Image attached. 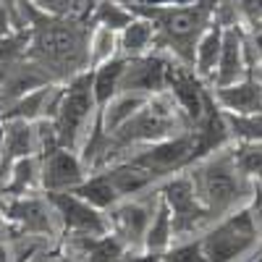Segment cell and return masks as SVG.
I'll use <instances>...</instances> for the list:
<instances>
[{"instance_id":"cell-28","label":"cell","mask_w":262,"mask_h":262,"mask_svg":"<svg viewBox=\"0 0 262 262\" xmlns=\"http://www.w3.org/2000/svg\"><path fill=\"white\" fill-rule=\"evenodd\" d=\"M29 50V32H13L8 37H0V66L24 58Z\"/></svg>"},{"instance_id":"cell-13","label":"cell","mask_w":262,"mask_h":262,"mask_svg":"<svg viewBox=\"0 0 262 262\" xmlns=\"http://www.w3.org/2000/svg\"><path fill=\"white\" fill-rule=\"evenodd\" d=\"M66 84H45V86H37V90L27 92L24 97H18L8 105L0 107V118L3 121H53L60 97H63Z\"/></svg>"},{"instance_id":"cell-10","label":"cell","mask_w":262,"mask_h":262,"mask_svg":"<svg viewBox=\"0 0 262 262\" xmlns=\"http://www.w3.org/2000/svg\"><path fill=\"white\" fill-rule=\"evenodd\" d=\"M48 200L58 215L60 223V238L66 236H105L111 233L107 226V215L84 202L74 191H60V194H48Z\"/></svg>"},{"instance_id":"cell-24","label":"cell","mask_w":262,"mask_h":262,"mask_svg":"<svg viewBox=\"0 0 262 262\" xmlns=\"http://www.w3.org/2000/svg\"><path fill=\"white\" fill-rule=\"evenodd\" d=\"M144 102H147V97H142V95L118 92V95L100 111V123H102V128H105V134H113V131H118Z\"/></svg>"},{"instance_id":"cell-11","label":"cell","mask_w":262,"mask_h":262,"mask_svg":"<svg viewBox=\"0 0 262 262\" xmlns=\"http://www.w3.org/2000/svg\"><path fill=\"white\" fill-rule=\"evenodd\" d=\"M170 60L173 58L160 53V50H152L147 55L126 60L118 92H131V95H142V97H152V95L168 92Z\"/></svg>"},{"instance_id":"cell-36","label":"cell","mask_w":262,"mask_h":262,"mask_svg":"<svg viewBox=\"0 0 262 262\" xmlns=\"http://www.w3.org/2000/svg\"><path fill=\"white\" fill-rule=\"evenodd\" d=\"M3 139H6V121L0 118V149H3Z\"/></svg>"},{"instance_id":"cell-32","label":"cell","mask_w":262,"mask_h":262,"mask_svg":"<svg viewBox=\"0 0 262 262\" xmlns=\"http://www.w3.org/2000/svg\"><path fill=\"white\" fill-rule=\"evenodd\" d=\"M18 29V18H16V3H6L0 0V37H8Z\"/></svg>"},{"instance_id":"cell-20","label":"cell","mask_w":262,"mask_h":262,"mask_svg":"<svg viewBox=\"0 0 262 262\" xmlns=\"http://www.w3.org/2000/svg\"><path fill=\"white\" fill-rule=\"evenodd\" d=\"M221 48H223V27H217V24H212L200 37V42H196V48H194V63H191V69H194V74L200 76L207 86H210V79L215 74L217 58H221Z\"/></svg>"},{"instance_id":"cell-39","label":"cell","mask_w":262,"mask_h":262,"mask_svg":"<svg viewBox=\"0 0 262 262\" xmlns=\"http://www.w3.org/2000/svg\"><path fill=\"white\" fill-rule=\"evenodd\" d=\"M259 74H262V60H259Z\"/></svg>"},{"instance_id":"cell-12","label":"cell","mask_w":262,"mask_h":262,"mask_svg":"<svg viewBox=\"0 0 262 262\" xmlns=\"http://www.w3.org/2000/svg\"><path fill=\"white\" fill-rule=\"evenodd\" d=\"M37 158H39V186L45 194L76 191L84 184V179L90 176L79 152H71L66 147H55Z\"/></svg>"},{"instance_id":"cell-38","label":"cell","mask_w":262,"mask_h":262,"mask_svg":"<svg viewBox=\"0 0 262 262\" xmlns=\"http://www.w3.org/2000/svg\"><path fill=\"white\" fill-rule=\"evenodd\" d=\"M254 27H257V29H262V18H259V21H257V24H254Z\"/></svg>"},{"instance_id":"cell-29","label":"cell","mask_w":262,"mask_h":262,"mask_svg":"<svg viewBox=\"0 0 262 262\" xmlns=\"http://www.w3.org/2000/svg\"><path fill=\"white\" fill-rule=\"evenodd\" d=\"M27 3L50 16H84V0H27Z\"/></svg>"},{"instance_id":"cell-7","label":"cell","mask_w":262,"mask_h":262,"mask_svg":"<svg viewBox=\"0 0 262 262\" xmlns=\"http://www.w3.org/2000/svg\"><path fill=\"white\" fill-rule=\"evenodd\" d=\"M158 194L168 205L170 217H173V244L194 242V238H200L215 223V217L202 207L200 200H196L194 184L186 176V170L173 173V176H168L165 181H160Z\"/></svg>"},{"instance_id":"cell-27","label":"cell","mask_w":262,"mask_h":262,"mask_svg":"<svg viewBox=\"0 0 262 262\" xmlns=\"http://www.w3.org/2000/svg\"><path fill=\"white\" fill-rule=\"evenodd\" d=\"M118 58V34L105 27H90V71Z\"/></svg>"},{"instance_id":"cell-8","label":"cell","mask_w":262,"mask_h":262,"mask_svg":"<svg viewBox=\"0 0 262 262\" xmlns=\"http://www.w3.org/2000/svg\"><path fill=\"white\" fill-rule=\"evenodd\" d=\"M0 212L11 223V236L60 242V223L45 191L27 196H0Z\"/></svg>"},{"instance_id":"cell-22","label":"cell","mask_w":262,"mask_h":262,"mask_svg":"<svg viewBox=\"0 0 262 262\" xmlns=\"http://www.w3.org/2000/svg\"><path fill=\"white\" fill-rule=\"evenodd\" d=\"M84 18L90 21V27H105V29L118 34L137 18V13L126 3H121V0H97V3H92V8L84 13Z\"/></svg>"},{"instance_id":"cell-37","label":"cell","mask_w":262,"mask_h":262,"mask_svg":"<svg viewBox=\"0 0 262 262\" xmlns=\"http://www.w3.org/2000/svg\"><path fill=\"white\" fill-rule=\"evenodd\" d=\"M92 3H97V0H84V13H86V11L92 8Z\"/></svg>"},{"instance_id":"cell-14","label":"cell","mask_w":262,"mask_h":262,"mask_svg":"<svg viewBox=\"0 0 262 262\" xmlns=\"http://www.w3.org/2000/svg\"><path fill=\"white\" fill-rule=\"evenodd\" d=\"M215 105L231 116H259L262 113V74L249 71L242 81L210 90Z\"/></svg>"},{"instance_id":"cell-3","label":"cell","mask_w":262,"mask_h":262,"mask_svg":"<svg viewBox=\"0 0 262 262\" xmlns=\"http://www.w3.org/2000/svg\"><path fill=\"white\" fill-rule=\"evenodd\" d=\"M137 16H144L155 27V50L170 55L184 66L194 63V48L200 37L215 24L217 0H202L194 6H165L152 0L126 3Z\"/></svg>"},{"instance_id":"cell-21","label":"cell","mask_w":262,"mask_h":262,"mask_svg":"<svg viewBox=\"0 0 262 262\" xmlns=\"http://www.w3.org/2000/svg\"><path fill=\"white\" fill-rule=\"evenodd\" d=\"M74 194L81 196L84 202H90L92 207H97L100 212L113 210V207L121 202V194L116 191L111 176H107L105 170H92L90 176L84 179V184H81Z\"/></svg>"},{"instance_id":"cell-4","label":"cell","mask_w":262,"mask_h":262,"mask_svg":"<svg viewBox=\"0 0 262 262\" xmlns=\"http://www.w3.org/2000/svg\"><path fill=\"white\" fill-rule=\"evenodd\" d=\"M186 176L194 184L196 200L215 217V223L221 217L247 207L254 191V184H249L238 170L231 144L194 160L186 168Z\"/></svg>"},{"instance_id":"cell-25","label":"cell","mask_w":262,"mask_h":262,"mask_svg":"<svg viewBox=\"0 0 262 262\" xmlns=\"http://www.w3.org/2000/svg\"><path fill=\"white\" fill-rule=\"evenodd\" d=\"M170 244H173V217H170L168 205L160 200L155 215H152V221H149L147 236H144V249L165 254L170 249Z\"/></svg>"},{"instance_id":"cell-19","label":"cell","mask_w":262,"mask_h":262,"mask_svg":"<svg viewBox=\"0 0 262 262\" xmlns=\"http://www.w3.org/2000/svg\"><path fill=\"white\" fill-rule=\"evenodd\" d=\"M155 50V27L144 16H137L131 24L118 32V58L131 60Z\"/></svg>"},{"instance_id":"cell-34","label":"cell","mask_w":262,"mask_h":262,"mask_svg":"<svg viewBox=\"0 0 262 262\" xmlns=\"http://www.w3.org/2000/svg\"><path fill=\"white\" fill-rule=\"evenodd\" d=\"M8 242H11V223L0 212V244H8Z\"/></svg>"},{"instance_id":"cell-6","label":"cell","mask_w":262,"mask_h":262,"mask_svg":"<svg viewBox=\"0 0 262 262\" xmlns=\"http://www.w3.org/2000/svg\"><path fill=\"white\" fill-rule=\"evenodd\" d=\"M200 244L207 262H238L249 257L262 244L249 205L212 223L200 236Z\"/></svg>"},{"instance_id":"cell-35","label":"cell","mask_w":262,"mask_h":262,"mask_svg":"<svg viewBox=\"0 0 262 262\" xmlns=\"http://www.w3.org/2000/svg\"><path fill=\"white\" fill-rule=\"evenodd\" d=\"M0 262H13V254H11L8 244H0Z\"/></svg>"},{"instance_id":"cell-26","label":"cell","mask_w":262,"mask_h":262,"mask_svg":"<svg viewBox=\"0 0 262 262\" xmlns=\"http://www.w3.org/2000/svg\"><path fill=\"white\" fill-rule=\"evenodd\" d=\"M236 165L249 184H262V142H231Z\"/></svg>"},{"instance_id":"cell-17","label":"cell","mask_w":262,"mask_h":262,"mask_svg":"<svg viewBox=\"0 0 262 262\" xmlns=\"http://www.w3.org/2000/svg\"><path fill=\"white\" fill-rule=\"evenodd\" d=\"M39 155V142H37V128L29 121H6V139L0 149V181L6 179L13 163Z\"/></svg>"},{"instance_id":"cell-33","label":"cell","mask_w":262,"mask_h":262,"mask_svg":"<svg viewBox=\"0 0 262 262\" xmlns=\"http://www.w3.org/2000/svg\"><path fill=\"white\" fill-rule=\"evenodd\" d=\"M123 262H163V254L147 252V249H142V252H126Z\"/></svg>"},{"instance_id":"cell-9","label":"cell","mask_w":262,"mask_h":262,"mask_svg":"<svg viewBox=\"0 0 262 262\" xmlns=\"http://www.w3.org/2000/svg\"><path fill=\"white\" fill-rule=\"evenodd\" d=\"M158 202H160V194H158V186H155L147 194L121 200L113 210L105 212L111 233L121 238L126 252H142L144 249V236H147L152 215L158 210Z\"/></svg>"},{"instance_id":"cell-15","label":"cell","mask_w":262,"mask_h":262,"mask_svg":"<svg viewBox=\"0 0 262 262\" xmlns=\"http://www.w3.org/2000/svg\"><path fill=\"white\" fill-rule=\"evenodd\" d=\"M244 27H228L223 29V48L217 58L215 74L210 79V90H221V86L236 84L249 74L247 63V48H244Z\"/></svg>"},{"instance_id":"cell-18","label":"cell","mask_w":262,"mask_h":262,"mask_svg":"<svg viewBox=\"0 0 262 262\" xmlns=\"http://www.w3.org/2000/svg\"><path fill=\"white\" fill-rule=\"evenodd\" d=\"M42 191L39 186V158H24L11 165L6 179L0 181V196H27Z\"/></svg>"},{"instance_id":"cell-30","label":"cell","mask_w":262,"mask_h":262,"mask_svg":"<svg viewBox=\"0 0 262 262\" xmlns=\"http://www.w3.org/2000/svg\"><path fill=\"white\" fill-rule=\"evenodd\" d=\"M163 262H207V259H205V252H202L200 238H194V242L173 244V247L163 254Z\"/></svg>"},{"instance_id":"cell-31","label":"cell","mask_w":262,"mask_h":262,"mask_svg":"<svg viewBox=\"0 0 262 262\" xmlns=\"http://www.w3.org/2000/svg\"><path fill=\"white\" fill-rule=\"evenodd\" d=\"M244 27H254L262 18V0H233Z\"/></svg>"},{"instance_id":"cell-5","label":"cell","mask_w":262,"mask_h":262,"mask_svg":"<svg viewBox=\"0 0 262 262\" xmlns=\"http://www.w3.org/2000/svg\"><path fill=\"white\" fill-rule=\"evenodd\" d=\"M97 118H100V111H97V102L92 95V76L86 71L66 84L60 105L53 116V128H55L58 144L71 152H79L84 139L95 128Z\"/></svg>"},{"instance_id":"cell-1","label":"cell","mask_w":262,"mask_h":262,"mask_svg":"<svg viewBox=\"0 0 262 262\" xmlns=\"http://www.w3.org/2000/svg\"><path fill=\"white\" fill-rule=\"evenodd\" d=\"M16 18L18 29L29 32L27 55L50 76V81L69 84L90 71V21L81 13L50 16L27 0H16Z\"/></svg>"},{"instance_id":"cell-23","label":"cell","mask_w":262,"mask_h":262,"mask_svg":"<svg viewBox=\"0 0 262 262\" xmlns=\"http://www.w3.org/2000/svg\"><path fill=\"white\" fill-rule=\"evenodd\" d=\"M123 66H126L123 58H113V60H107V63H102V66H97V69L90 71V76H92V95H95V102H97V111H102V107L118 95Z\"/></svg>"},{"instance_id":"cell-2","label":"cell","mask_w":262,"mask_h":262,"mask_svg":"<svg viewBox=\"0 0 262 262\" xmlns=\"http://www.w3.org/2000/svg\"><path fill=\"white\" fill-rule=\"evenodd\" d=\"M191 128H194V123L179 107V102L173 100L170 92L152 95L118 131L105 134V149H102V160H100L97 170L113 165V163H118L128 155H134L142 147L181 137Z\"/></svg>"},{"instance_id":"cell-16","label":"cell","mask_w":262,"mask_h":262,"mask_svg":"<svg viewBox=\"0 0 262 262\" xmlns=\"http://www.w3.org/2000/svg\"><path fill=\"white\" fill-rule=\"evenodd\" d=\"M45 84H55V81H50V76L29 55L0 66V107L24 97L27 92L37 90V86H45Z\"/></svg>"}]
</instances>
